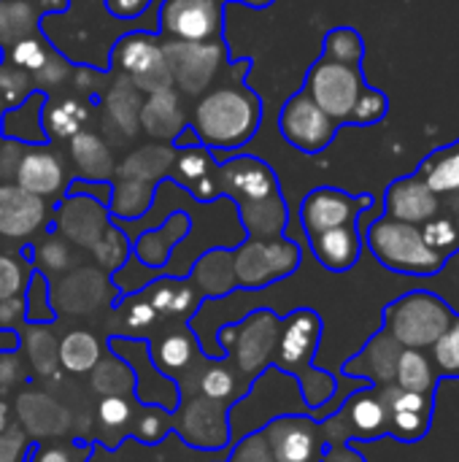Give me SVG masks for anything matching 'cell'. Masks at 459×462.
Returning a JSON list of instances; mask_svg holds the SVG:
<instances>
[{"label":"cell","instance_id":"obj_1","mask_svg":"<svg viewBox=\"0 0 459 462\" xmlns=\"http://www.w3.org/2000/svg\"><path fill=\"white\" fill-rule=\"evenodd\" d=\"M262 122V100L243 81H227L203 92L189 111V130L211 152L246 146Z\"/></svg>","mask_w":459,"mask_h":462},{"label":"cell","instance_id":"obj_2","mask_svg":"<svg viewBox=\"0 0 459 462\" xmlns=\"http://www.w3.org/2000/svg\"><path fill=\"white\" fill-rule=\"evenodd\" d=\"M319 341H322V317L314 309H295L292 314L281 317V333L271 360L273 368H279L281 374L298 382L303 403L311 411L325 409L338 390L335 376L314 365Z\"/></svg>","mask_w":459,"mask_h":462},{"label":"cell","instance_id":"obj_3","mask_svg":"<svg viewBox=\"0 0 459 462\" xmlns=\"http://www.w3.org/2000/svg\"><path fill=\"white\" fill-rule=\"evenodd\" d=\"M173 152V146L157 143L124 157V162L116 168V181L111 184L108 198V214L114 222H135L151 208L154 189L168 179Z\"/></svg>","mask_w":459,"mask_h":462},{"label":"cell","instance_id":"obj_4","mask_svg":"<svg viewBox=\"0 0 459 462\" xmlns=\"http://www.w3.org/2000/svg\"><path fill=\"white\" fill-rule=\"evenodd\" d=\"M363 244L371 249L379 265L403 276H436L449 263L425 244L419 225L398 222L390 217H379L376 222H371Z\"/></svg>","mask_w":459,"mask_h":462},{"label":"cell","instance_id":"obj_5","mask_svg":"<svg viewBox=\"0 0 459 462\" xmlns=\"http://www.w3.org/2000/svg\"><path fill=\"white\" fill-rule=\"evenodd\" d=\"M454 309L436 292L411 290L384 306V330L403 346L427 352L454 319Z\"/></svg>","mask_w":459,"mask_h":462},{"label":"cell","instance_id":"obj_6","mask_svg":"<svg viewBox=\"0 0 459 462\" xmlns=\"http://www.w3.org/2000/svg\"><path fill=\"white\" fill-rule=\"evenodd\" d=\"M281 333V317L271 309H254L238 322H227L219 328L216 346L225 357H233L235 368L252 384L273 360L276 344Z\"/></svg>","mask_w":459,"mask_h":462},{"label":"cell","instance_id":"obj_7","mask_svg":"<svg viewBox=\"0 0 459 462\" xmlns=\"http://www.w3.org/2000/svg\"><path fill=\"white\" fill-rule=\"evenodd\" d=\"M303 252L300 246L287 238H246L233 249V268L235 282L241 290H262L300 268Z\"/></svg>","mask_w":459,"mask_h":462},{"label":"cell","instance_id":"obj_8","mask_svg":"<svg viewBox=\"0 0 459 462\" xmlns=\"http://www.w3.org/2000/svg\"><path fill=\"white\" fill-rule=\"evenodd\" d=\"M111 68L146 95L173 87L170 73H168V62H165L162 38L154 32H146V30L124 32L114 43Z\"/></svg>","mask_w":459,"mask_h":462},{"label":"cell","instance_id":"obj_9","mask_svg":"<svg viewBox=\"0 0 459 462\" xmlns=\"http://www.w3.org/2000/svg\"><path fill=\"white\" fill-rule=\"evenodd\" d=\"M165 62L170 73V84L176 92L187 97H200L208 92L219 76V68L227 62V46L225 41H165Z\"/></svg>","mask_w":459,"mask_h":462},{"label":"cell","instance_id":"obj_10","mask_svg":"<svg viewBox=\"0 0 459 462\" xmlns=\"http://www.w3.org/2000/svg\"><path fill=\"white\" fill-rule=\"evenodd\" d=\"M108 349L124 360L135 376V398L143 406H157L162 411H176L181 406V384L170 376H165L149 352V341L141 336H111Z\"/></svg>","mask_w":459,"mask_h":462},{"label":"cell","instance_id":"obj_11","mask_svg":"<svg viewBox=\"0 0 459 462\" xmlns=\"http://www.w3.org/2000/svg\"><path fill=\"white\" fill-rule=\"evenodd\" d=\"M368 87L363 68L357 65H344V62H333L319 57L303 81V89L311 95V100L338 125L349 122V114L360 97V92Z\"/></svg>","mask_w":459,"mask_h":462},{"label":"cell","instance_id":"obj_12","mask_svg":"<svg viewBox=\"0 0 459 462\" xmlns=\"http://www.w3.org/2000/svg\"><path fill=\"white\" fill-rule=\"evenodd\" d=\"M222 0H162L160 32L165 41H225Z\"/></svg>","mask_w":459,"mask_h":462},{"label":"cell","instance_id":"obj_13","mask_svg":"<svg viewBox=\"0 0 459 462\" xmlns=\"http://www.w3.org/2000/svg\"><path fill=\"white\" fill-rule=\"evenodd\" d=\"M338 122L330 119L306 89L295 92L279 111V133L281 138L303 154L325 152L338 133Z\"/></svg>","mask_w":459,"mask_h":462},{"label":"cell","instance_id":"obj_14","mask_svg":"<svg viewBox=\"0 0 459 462\" xmlns=\"http://www.w3.org/2000/svg\"><path fill=\"white\" fill-rule=\"evenodd\" d=\"M376 206L373 195H349L338 187H317L311 189L300 203V225L306 236H317L349 222H360L363 214H368Z\"/></svg>","mask_w":459,"mask_h":462},{"label":"cell","instance_id":"obj_15","mask_svg":"<svg viewBox=\"0 0 459 462\" xmlns=\"http://www.w3.org/2000/svg\"><path fill=\"white\" fill-rule=\"evenodd\" d=\"M268 441L273 462H322L327 441H322V425L314 417L284 414L271 420L260 430Z\"/></svg>","mask_w":459,"mask_h":462},{"label":"cell","instance_id":"obj_16","mask_svg":"<svg viewBox=\"0 0 459 462\" xmlns=\"http://www.w3.org/2000/svg\"><path fill=\"white\" fill-rule=\"evenodd\" d=\"M54 206L22 189L14 181H0V244H24L51 222Z\"/></svg>","mask_w":459,"mask_h":462},{"label":"cell","instance_id":"obj_17","mask_svg":"<svg viewBox=\"0 0 459 462\" xmlns=\"http://www.w3.org/2000/svg\"><path fill=\"white\" fill-rule=\"evenodd\" d=\"M51 219H54V230L68 244L84 249H92L111 225L108 206L95 195H84V192L60 198V203L51 211Z\"/></svg>","mask_w":459,"mask_h":462},{"label":"cell","instance_id":"obj_18","mask_svg":"<svg viewBox=\"0 0 459 462\" xmlns=\"http://www.w3.org/2000/svg\"><path fill=\"white\" fill-rule=\"evenodd\" d=\"M219 192L222 198H230L235 206L257 198H268L273 192H281L276 171L252 154H235L225 162H219Z\"/></svg>","mask_w":459,"mask_h":462},{"label":"cell","instance_id":"obj_19","mask_svg":"<svg viewBox=\"0 0 459 462\" xmlns=\"http://www.w3.org/2000/svg\"><path fill=\"white\" fill-rule=\"evenodd\" d=\"M168 181H176L197 203H211V200L222 198L219 162L214 160V152L197 141L192 146H176L173 162L168 168Z\"/></svg>","mask_w":459,"mask_h":462},{"label":"cell","instance_id":"obj_20","mask_svg":"<svg viewBox=\"0 0 459 462\" xmlns=\"http://www.w3.org/2000/svg\"><path fill=\"white\" fill-rule=\"evenodd\" d=\"M14 184L43 200H51L65 195L68 173L60 154L49 143H35V146H24L14 171Z\"/></svg>","mask_w":459,"mask_h":462},{"label":"cell","instance_id":"obj_21","mask_svg":"<svg viewBox=\"0 0 459 462\" xmlns=\"http://www.w3.org/2000/svg\"><path fill=\"white\" fill-rule=\"evenodd\" d=\"M441 195L417 173L395 179L384 192V217L419 227L436 214H441Z\"/></svg>","mask_w":459,"mask_h":462},{"label":"cell","instance_id":"obj_22","mask_svg":"<svg viewBox=\"0 0 459 462\" xmlns=\"http://www.w3.org/2000/svg\"><path fill=\"white\" fill-rule=\"evenodd\" d=\"M403 346L381 328L376 330L368 344L344 363V376L365 382L368 387H387L395 382V371H398V360H400Z\"/></svg>","mask_w":459,"mask_h":462},{"label":"cell","instance_id":"obj_23","mask_svg":"<svg viewBox=\"0 0 459 462\" xmlns=\"http://www.w3.org/2000/svg\"><path fill=\"white\" fill-rule=\"evenodd\" d=\"M227 409H219V401H208L203 395L195 398V403L189 406L187 417H184V428H181V441L192 449H225L230 447V422H227Z\"/></svg>","mask_w":459,"mask_h":462},{"label":"cell","instance_id":"obj_24","mask_svg":"<svg viewBox=\"0 0 459 462\" xmlns=\"http://www.w3.org/2000/svg\"><path fill=\"white\" fill-rule=\"evenodd\" d=\"M70 0H0V54L41 32L46 14H60Z\"/></svg>","mask_w":459,"mask_h":462},{"label":"cell","instance_id":"obj_25","mask_svg":"<svg viewBox=\"0 0 459 462\" xmlns=\"http://www.w3.org/2000/svg\"><path fill=\"white\" fill-rule=\"evenodd\" d=\"M192 219L187 211H173L157 230H146L133 241V257L143 268H151L162 276V268H168L173 249L189 236Z\"/></svg>","mask_w":459,"mask_h":462},{"label":"cell","instance_id":"obj_26","mask_svg":"<svg viewBox=\"0 0 459 462\" xmlns=\"http://www.w3.org/2000/svg\"><path fill=\"white\" fill-rule=\"evenodd\" d=\"M138 125L151 138L170 143V141H179L184 130H189V111L181 106V97L173 87L160 89V92L146 95L141 114H138Z\"/></svg>","mask_w":459,"mask_h":462},{"label":"cell","instance_id":"obj_27","mask_svg":"<svg viewBox=\"0 0 459 462\" xmlns=\"http://www.w3.org/2000/svg\"><path fill=\"white\" fill-rule=\"evenodd\" d=\"M308 246L322 268H327L330 273H346L360 263V254H363L360 222H349V225L317 233L308 238Z\"/></svg>","mask_w":459,"mask_h":462},{"label":"cell","instance_id":"obj_28","mask_svg":"<svg viewBox=\"0 0 459 462\" xmlns=\"http://www.w3.org/2000/svg\"><path fill=\"white\" fill-rule=\"evenodd\" d=\"M187 279L195 284L203 300L227 298L238 290L235 268H233V249H208L203 252L195 265L189 268Z\"/></svg>","mask_w":459,"mask_h":462},{"label":"cell","instance_id":"obj_29","mask_svg":"<svg viewBox=\"0 0 459 462\" xmlns=\"http://www.w3.org/2000/svg\"><path fill=\"white\" fill-rule=\"evenodd\" d=\"M235 208L246 238H279L289 225V206L281 192L238 203Z\"/></svg>","mask_w":459,"mask_h":462},{"label":"cell","instance_id":"obj_30","mask_svg":"<svg viewBox=\"0 0 459 462\" xmlns=\"http://www.w3.org/2000/svg\"><path fill=\"white\" fill-rule=\"evenodd\" d=\"M160 317L192 314L200 309L203 298L187 276H157L143 290H138Z\"/></svg>","mask_w":459,"mask_h":462},{"label":"cell","instance_id":"obj_31","mask_svg":"<svg viewBox=\"0 0 459 462\" xmlns=\"http://www.w3.org/2000/svg\"><path fill=\"white\" fill-rule=\"evenodd\" d=\"M68 141H70V157L76 162L78 179L111 181V176H114V157H111L108 143L97 133L81 130V133H76Z\"/></svg>","mask_w":459,"mask_h":462},{"label":"cell","instance_id":"obj_32","mask_svg":"<svg viewBox=\"0 0 459 462\" xmlns=\"http://www.w3.org/2000/svg\"><path fill=\"white\" fill-rule=\"evenodd\" d=\"M46 103V92H35L30 95L22 106L11 108L3 114L0 122V135L19 141L24 146H35V143H49L43 125H41V108Z\"/></svg>","mask_w":459,"mask_h":462},{"label":"cell","instance_id":"obj_33","mask_svg":"<svg viewBox=\"0 0 459 462\" xmlns=\"http://www.w3.org/2000/svg\"><path fill=\"white\" fill-rule=\"evenodd\" d=\"M395 384L406 393H417L425 398H436L441 376L430 360L427 352L419 349H403L400 360H398V371H395Z\"/></svg>","mask_w":459,"mask_h":462},{"label":"cell","instance_id":"obj_34","mask_svg":"<svg viewBox=\"0 0 459 462\" xmlns=\"http://www.w3.org/2000/svg\"><path fill=\"white\" fill-rule=\"evenodd\" d=\"M87 116H89V111L76 97L46 95V103L41 108V125H43L46 138H60V141H68L76 133H81Z\"/></svg>","mask_w":459,"mask_h":462},{"label":"cell","instance_id":"obj_35","mask_svg":"<svg viewBox=\"0 0 459 462\" xmlns=\"http://www.w3.org/2000/svg\"><path fill=\"white\" fill-rule=\"evenodd\" d=\"M417 176L425 179L438 195H459V138L425 157L417 168Z\"/></svg>","mask_w":459,"mask_h":462},{"label":"cell","instance_id":"obj_36","mask_svg":"<svg viewBox=\"0 0 459 462\" xmlns=\"http://www.w3.org/2000/svg\"><path fill=\"white\" fill-rule=\"evenodd\" d=\"M141 89L133 87L127 79H119L108 92H106V122L124 130V135L135 133L138 127V114H141Z\"/></svg>","mask_w":459,"mask_h":462},{"label":"cell","instance_id":"obj_37","mask_svg":"<svg viewBox=\"0 0 459 462\" xmlns=\"http://www.w3.org/2000/svg\"><path fill=\"white\" fill-rule=\"evenodd\" d=\"M189 333H192V330H189ZM189 333H168V336H162L157 344L149 341V352H151L154 365H157L165 376H170V379H173L176 374H181L184 368H189V363L195 360V349H200L197 341H195Z\"/></svg>","mask_w":459,"mask_h":462},{"label":"cell","instance_id":"obj_38","mask_svg":"<svg viewBox=\"0 0 459 462\" xmlns=\"http://www.w3.org/2000/svg\"><path fill=\"white\" fill-rule=\"evenodd\" d=\"M57 360L68 374H89L103 360L100 341L87 330H73L60 341Z\"/></svg>","mask_w":459,"mask_h":462},{"label":"cell","instance_id":"obj_39","mask_svg":"<svg viewBox=\"0 0 459 462\" xmlns=\"http://www.w3.org/2000/svg\"><path fill=\"white\" fill-rule=\"evenodd\" d=\"M32 271L35 268L30 260V246L14 252V249L0 244V300L22 298Z\"/></svg>","mask_w":459,"mask_h":462},{"label":"cell","instance_id":"obj_40","mask_svg":"<svg viewBox=\"0 0 459 462\" xmlns=\"http://www.w3.org/2000/svg\"><path fill=\"white\" fill-rule=\"evenodd\" d=\"M35 92H41V89L35 87L32 73L8 57H0V111L5 114V111L22 106Z\"/></svg>","mask_w":459,"mask_h":462},{"label":"cell","instance_id":"obj_41","mask_svg":"<svg viewBox=\"0 0 459 462\" xmlns=\"http://www.w3.org/2000/svg\"><path fill=\"white\" fill-rule=\"evenodd\" d=\"M22 298H24V322L27 325H51L57 319V309L51 303V284H49L46 273L32 271Z\"/></svg>","mask_w":459,"mask_h":462},{"label":"cell","instance_id":"obj_42","mask_svg":"<svg viewBox=\"0 0 459 462\" xmlns=\"http://www.w3.org/2000/svg\"><path fill=\"white\" fill-rule=\"evenodd\" d=\"M322 57L344 65L363 68L365 60V41L354 27H333L322 41Z\"/></svg>","mask_w":459,"mask_h":462},{"label":"cell","instance_id":"obj_43","mask_svg":"<svg viewBox=\"0 0 459 462\" xmlns=\"http://www.w3.org/2000/svg\"><path fill=\"white\" fill-rule=\"evenodd\" d=\"M92 254L97 257V263L108 271V273H116L124 263H127V257L133 254V241L116 227V222L111 219V225H108V230L100 236V241L92 246Z\"/></svg>","mask_w":459,"mask_h":462},{"label":"cell","instance_id":"obj_44","mask_svg":"<svg viewBox=\"0 0 459 462\" xmlns=\"http://www.w3.org/2000/svg\"><path fill=\"white\" fill-rule=\"evenodd\" d=\"M427 352L441 379H459V314Z\"/></svg>","mask_w":459,"mask_h":462},{"label":"cell","instance_id":"obj_45","mask_svg":"<svg viewBox=\"0 0 459 462\" xmlns=\"http://www.w3.org/2000/svg\"><path fill=\"white\" fill-rule=\"evenodd\" d=\"M422 236H425V244L446 260L459 252V230L454 225V217L436 214L433 219L422 225Z\"/></svg>","mask_w":459,"mask_h":462},{"label":"cell","instance_id":"obj_46","mask_svg":"<svg viewBox=\"0 0 459 462\" xmlns=\"http://www.w3.org/2000/svg\"><path fill=\"white\" fill-rule=\"evenodd\" d=\"M57 54V49L49 43V38L43 35V32H38V35H32V38H24V41H19L16 46H11L5 54H0V57H8V60H14L16 65H22V68H27L32 76L51 60Z\"/></svg>","mask_w":459,"mask_h":462},{"label":"cell","instance_id":"obj_47","mask_svg":"<svg viewBox=\"0 0 459 462\" xmlns=\"http://www.w3.org/2000/svg\"><path fill=\"white\" fill-rule=\"evenodd\" d=\"M46 325H30V338H27V352H30V363L35 368L38 376H51L54 368L60 365L57 360V341L51 338L49 330H43Z\"/></svg>","mask_w":459,"mask_h":462},{"label":"cell","instance_id":"obj_48","mask_svg":"<svg viewBox=\"0 0 459 462\" xmlns=\"http://www.w3.org/2000/svg\"><path fill=\"white\" fill-rule=\"evenodd\" d=\"M30 260H32V268L41 271V273H49V271H65L68 268V260H70V244L57 233V236H49L43 241H38L35 246H30Z\"/></svg>","mask_w":459,"mask_h":462},{"label":"cell","instance_id":"obj_49","mask_svg":"<svg viewBox=\"0 0 459 462\" xmlns=\"http://www.w3.org/2000/svg\"><path fill=\"white\" fill-rule=\"evenodd\" d=\"M197 390H200L203 398L219 401V403H227L230 406L233 403L230 398L238 393V379H235V374L227 365H222V360H216V365H211V368H206L200 374Z\"/></svg>","mask_w":459,"mask_h":462},{"label":"cell","instance_id":"obj_50","mask_svg":"<svg viewBox=\"0 0 459 462\" xmlns=\"http://www.w3.org/2000/svg\"><path fill=\"white\" fill-rule=\"evenodd\" d=\"M390 114V97L381 92V89H373V87H365L349 114V122L346 125H360V127H368V125H376L381 122L384 116Z\"/></svg>","mask_w":459,"mask_h":462},{"label":"cell","instance_id":"obj_51","mask_svg":"<svg viewBox=\"0 0 459 462\" xmlns=\"http://www.w3.org/2000/svg\"><path fill=\"white\" fill-rule=\"evenodd\" d=\"M433 428V420L417 411H390V425L387 436L403 441V444H417L422 441Z\"/></svg>","mask_w":459,"mask_h":462},{"label":"cell","instance_id":"obj_52","mask_svg":"<svg viewBox=\"0 0 459 462\" xmlns=\"http://www.w3.org/2000/svg\"><path fill=\"white\" fill-rule=\"evenodd\" d=\"M225 462H273V455L268 449V441L265 436L257 430L246 439H241L238 444L230 447V455Z\"/></svg>","mask_w":459,"mask_h":462},{"label":"cell","instance_id":"obj_53","mask_svg":"<svg viewBox=\"0 0 459 462\" xmlns=\"http://www.w3.org/2000/svg\"><path fill=\"white\" fill-rule=\"evenodd\" d=\"M130 414L133 406L122 395H103L97 403V420L103 422V428H122L130 422Z\"/></svg>","mask_w":459,"mask_h":462},{"label":"cell","instance_id":"obj_54","mask_svg":"<svg viewBox=\"0 0 459 462\" xmlns=\"http://www.w3.org/2000/svg\"><path fill=\"white\" fill-rule=\"evenodd\" d=\"M157 311L151 309V303L141 295V292H135V298L130 300V309H127V314H124V322L133 328V330H146V328H151L154 322H157Z\"/></svg>","mask_w":459,"mask_h":462},{"label":"cell","instance_id":"obj_55","mask_svg":"<svg viewBox=\"0 0 459 462\" xmlns=\"http://www.w3.org/2000/svg\"><path fill=\"white\" fill-rule=\"evenodd\" d=\"M27 452V441L19 430H5L0 433V462H22Z\"/></svg>","mask_w":459,"mask_h":462},{"label":"cell","instance_id":"obj_56","mask_svg":"<svg viewBox=\"0 0 459 462\" xmlns=\"http://www.w3.org/2000/svg\"><path fill=\"white\" fill-rule=\"evenodd\" d=\"M103 5L116 19H138L151 5V0H103Z\"/></svg>","mask_w":459,"mask_h":462},{"label":"cell","instance_id":"obj_57","mask_svg":"<svg viewBox=\"0 0 459 462\" xmlns=\"http://www.w3.org/2000/svg\"><path fill=\"white\" fill-rule=\"evenodd\" d=\"M27 462H70V452L62 449V447L30 444V447H27Z\"/></svg>","mask_w":459,"mask_h":462},{"label":"cell","instance_id":"obj_58","mask_svg":"<svg viewBox=\"0 0 459 462\" xmlns=\"http://www.w3.org/2000/svg\"><path fill=\"white\" fill-rule=\"evenodd\" d=\"M16 379H19V360H16V352L0 355V393H5Z\"/></svg>","mask_w":459,"mask_h":462},{"label":"cell","instance_id":"obj_59","mask_svg":"<svg viewBox=\"0 0 459 462\" xmlns=\"http://www.w3.org/2000/svg\"><path fill=\"white\" fill-rule=\"evenodd\" d=\"M19 349H22L19 333L11 330V328H0V355H5V352H19Z\"/></svg>","mask_w":459,"mask_h":462},{"label":"cell","instance_id":"obj_60","mask_svg":"<svg viewBox=\"0 0 459 462\" xmlns=\"http://www.w3.org/2000/svg\"><path fill=\"white\" fill-rule=\"evenodd\" d=\"M11 428V409L5 401H0V433H5Z\"/></svg>","mask_w":459,"mask_h":462},{"label":"cell","instance_id":"obj_61","mask_svg":"<svg viewBox=\"0 0 459 462\" xmlns=\"http://www.w3.org/2000/svg\"><path fill=\"white\" fill-rule=\"evenodd\" d=\"M238 3H243V5H249V8H268V5H273L276 0H238Z\"/></svg>","mask_w":459,"mask_h":462},{"label":"cell","instance_id":"obj_62","mask_svg":"<svg viewBox=\"0 0 459 462\" xmlns=\"http://www.w3.org/2000/svg\"><path fill=\"white\" fill-rule=\"evenodd\" d=\"M454 225H457V230H459V208H457V214H454Z\"/></svg>","mask_w":459,"mask_h":462},{"label":"cell","instance_id":"obj_63","mask_svg":"<svg viewBox=\"0 0 459 462\" xmlns=\"http://www.w3.org/2000/svg\"><path fill=\"white\" fill-rule=\"evenodd\" d=\"M222 3H238V0H222Z\"/></svg>","mask_w":459,"mask_h":462},{"label":"cell","instance_id":"obj_64","mask_svg":"<svg viewBox=\"0 0 459 462\" xmlns=\"http://www.w3.org/2000/svg\"><path fill=\"white\" fill-rule=\"evenodd\" d=\"M0 122H3V111H0Z\"/></svg>","mask_w":459,"mask_h":462}]
</instances>
